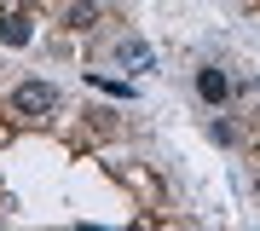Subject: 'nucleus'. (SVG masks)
<instances>
[{"label": "nucleus", "instance_id": "obj_1", "mask_svg": "<svg viewBox=\"0 0 260 231\" xmlns=\"http://www.w3.org/2000/svg\"><path fill=\"white\" fill-rule=\"evenodd\" d=\"M52 110H58V87H52V81L29 75V81H18V87H12V116L41 121V116H52Z\"/></svg>", "mask_w": 260, "mask_h": 231}, {"label": "nucleus", "instance_id": "obj_2", "mask_svg": "<svg viewBox=\"0 0 260 231\" xmlns=\"http://www.w3.org/2000/svg\"><path fill=\"white\" fill-rule=\"evenodd\" d=\"M197 98H203V104H214V110H220V104L232 98V75H225L220 64H203V70H197Z\"/></svg>", "mask_w": 260, "mask_h": 231}, {"label": "nucleus", "instance_id": "obj_3", "mask_svg": "<svg viewBox=\"0 0 260 231\" xmlns=\"http://www.w3.org/2000/svg\"><path fill=\"white\" fill-rule=\"evenodd\" d=\"M116 64L127 70V75H145V70H156V52H150L139 35H121L116 41Z\"/></svg>", "mask_w": 260, "mask_h": 231}, {"label": "nucleus", "instance_id": "obj_4", "mask_svg": "<svg viewBox=\"0 0 260 231\" xmlns=\"http://www.w3.org/2000/svg\"><path fill=\"white\" fill-rule=\"evenodd\" d=\"M99 18H104V0H70L64 6V29H75V35L99 29Z\"/></svg>", "mask_w": 260, "mask_h": 231}, {"label": "nucleus", "instance_id": "obj_5", "mask_svg": "<svg viewBox=\"0 0 260 231\" xmlns=\"http://www.w3.org/2000/svg\"><path fill=\"white\" fill-rule=\"evenodd\" d=\"M29 35H35L29 18H18V12H12V18H0V41H6V46H29Z\"/></svg>", "mask_w": 260, "mask_h": 231}, {"label": "nucleus", "instance_id": "obj_6", "mask_svg": "<svg viewBox=\"0 0 260 231\" xmlns=\"http://www.w3.org/2000/svg\"><path fill=\"white\" fill-rule=\"evenodd\" d=\"M87 87H93V92H110V98H133V87H127V81H116V75H99V70H87Z\"/></svg>", "mask_w": 260, "mask_h": 231}, {"label": "nucleus", "instance_id": "obj_7", "mask_svg": "<svg viewBox=\"0 0 260 231\" xmlns=\"http://www.w3.org/2000/svg\"><path fill=\"white\" fill-rule=\"evenodd\" d=\"M208 139H214V145H237V127H232L225 116H214V121H208Z\"/></svg>", "mask_w": 260, "mask_h": 231}, {"label": "nucleus", "instance_id": "obj_8", "mask_svg": "<svg viewBox=\"0 0 260 231\" xmlns=\"http://www.w3.org/2000/svg\"><path fill=\"white\" fill-rule=\"evenodd\" d=\"M254 191H260V179H254Z\"/></svg>", "mask_w": 260, "mask_h": 231}]
</instances>
